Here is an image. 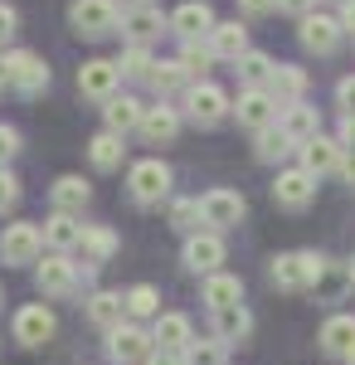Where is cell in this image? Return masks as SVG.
Listing matches in <instances>:
<instances>
[{
	"label": "cell",
	"instance_id": "52a82bcc",
	"mask_svg": "<svg viewBox=\"0 0 355 365\" xmlns=\"http://www.w3.org/2000/svg\"><path fill=\"white\" fill-rule=\"evenodd\" d=\"M39 253H44V229L39 225H5L0 229V258L10 263V268H25V263H39Z\"/></svg>",
	"mask_w": 355,
	"mask_h": 365
},
{
	"label": "cell",
	"instance_id": "bcb514c9",
	"mask_svg": "<svg viewBox=\"0 0 355 365\" xmlns=\"http://www.w3.org/2000/svg\"><path fill=\"white\" fill-rule=\"evenodd\" d=\"M277 10H287V15H302V20H307V15L317 10V0H277Z\"/></svg>",
	"mask_w": 355,
	"mask_h": 365
},
{
	"label": "cell",
	"instance_id": "7bdbcfd3",
	"mask_svg": "<svg viewBox=\"0 0 355 365\" xmlns=\"http://www.w3.org/2000/svg\"><path fill=\"white\" fill-rule=\"evenodd\" d=\"M336 103H341V113H355V73H346L336 83Z\"/></svg>",
	"mask_w": 355,
	"mask_h": 365
},
{
	"label": "cell",
	"instance_id": "db71d44e",
	"mask_svg": "<svg viewBox=\"0 0 355 365\" xmlns=\"http://www.w3.org/2000/svg\"><path fill=\"white\" fill-rule=\"evenodd\" d=\"M346 268H351V282H355V258H351V263H346Z\"/></svg>",
	"mask_w": 355,
	"mask_h": 365
},
{
	"label": "cell",
	"instance_id": "836d02e7",
	"mask_svg": "<svg viewBox=\"0 0 355 365\" xmlns=\"http://www.w3.org/2000/svg\"><path fill=\"white\" fill-rule=\"evenodd\" d=\"M156 322L161 317V292L151 287V282H137V287H127V322Z\"/></svg>",
	"mask_w": 355,
	"mask_h": 365
},
{
	"label": "cell",
	"instance_id": "8fae6325",
	"mask_svg": "<svg viewBox=\"0 0 355 365\" xmlns=\"http://www.w3.org/2000/svg\"><path fill=\"white\" fill-rule=\"evenodd\" d=\"M34 282L44 297H73L78 292V263L68 253H49L44 263H34Z\"/></svg>",
	"mask_w": 355,
	"mask_h": 365
},
{
	"label": "cell",
	"instance_id": "7402d4cb",
	"mask_svg": "<svg viewBox=\"0 0 355 365\" xmlns=\"http://www.w3.org/2000/svg\"><path fill=\"white\" fill-rule=\"evenodd\" d=\"M141 117H146V103L132 98V93H117L112 103H103V122H108V132H117V137L141 132Z\"/></svg>",
	"mask_w": 355,
	"mask_h": 365
},
{
	"label": "cell",
	"instance_id": "b9f144b4",
	"mask_svg": "<svg viewBox=\"0 0 355 365\" xmlns=\"http://www.w3.org/2000/svg\"><path fill=\"white\" fill-rule=\"evenodd\" d=\"M15 151H20V132H15V127H5V122H0V166H5V161H10V156H15Z\"/></svg>",
	"mask_w": 355,
	"mask_h": 365
},
{
	"label": "cell",
	"instance_id": "4316f807",
	"mask_svg": "<svg viewBox=\"0 0 355 365\" xmlns=\"http://www.w3.org/2000/svg\"><path fill=\"white\" fill-rule=\"evenodd\" d=\"M49 200H54L58 215H83V205L93 200V185L83 175H58L54 185H49Z\"/></svg>",
	"mask_w": 355,
	"mask_h": 365
},
{
	"label": "cell",
	"instance_id": "cb8c5ba5",
	"mask_svg": "<svg viewBox=\"0 0 355 365\" xmlns=\"http://www.w3.org/2000/svg\"><path fill=\"white\" fill-rule=\"evenodd\" d=\"M83 229L88 225H78V215H49L44 220V249L49 253H73V249H83Z\"/></svg>",
	"mask_w": 355,
	"mask_h": 365
},
{
	"label": "cell",
	"instance_id": "c3c4849f",
	"mask_svg": "<svg viewBox=\"0 0 355 365\" xmlns=\"http://www.w3.org/2000/svg\"><path fill=\"white\" fill-rule=\"evenodd\" d=\"M146 365H185V351H156Z\"/></svg>",
	"mask_w": 355,
	"mask_h": 365
},
{
	"label": "cell",
	"instance_id": "484cf974",
	"mask_svg": "<svg viewBox=\"0 0 355 365\" xmlns=\"http://www.w3.org/2000/svg\"><path fill=\"white\" fill-rule=\"evenodd\" d=\"M151 336H156V351H185L195 341L190 317H185V312H161V317L151 322Z\"/></svg>",
	"mask_w": 355,
	"mask_h": 365
},
{
	"label": "cell",
	"instance_id": "f907efd6",
	"mask_svg": "<svg viewBox=\"0 0 355 365\" xmlns=\"http://www.w3.org/2000/svg\"><path fill=\"white\" fill-rule=\"evenodd\" d=\"M341 175H346V185L355 190V151H346V166H341Z\"/></svg>",
	"mask_w": 355,
	"mask_h": 365
},
{
	"label": "cell",
	"instance_id": "8d00e7d4",
	"mask_svg": "<svg viewBox=\"0 0 355 365\" xmlns=\"http://www.w3.org/2000/svg\"><path fill=\"white\" fill-rule=\"evenodd\" d=\"M253 151H258V161H268V166H273V161H287V156L297 151V141L287 137L282 127H268V132H258Z\"/></svg>",
	"mask_w": 355,
	"mask_h": 365
},
{
	"label": "cell",
	"instance_id": "9c48e42d",
	"mask_svg": "<svg viewBox=\"0 0 355 365\" xmlns=\"http://www.w3.org/2000/svg\"><path fill=\"white\" fill-rule=\"evenodd\" d=\"M224 234L219 229H200V234H190L185 239V249H180V263L190 268V273H200V278H210V273H219V263H224Z\"/></svg>",
	"mask_w": 355,
	"mask_h": 365
},
{
	"label": "cell",
	"instance_id": "f546056e",
	"mask_svg": "<svg viewBox=\"0 0 355 365\" xmlns=\"http://www.w3.org/2000/svg\"><path fill=\"white\" fill-rule=\"evenodd\" d=\"M210 322H215V336L224 346H234V341H244L253 331V312L239 302V307H224V312H210Z\"/></svg>",
	"mask_w": 355,
	"mask_h": 365
},
{
	"label": "cell",
	"instance_id": "f1b7e54d",
	"mask_svg": "<svg viewBox=\"0 0 355 365\" xmlns=\"http://www.w3.org/2000/svg\"><path fill=\"white\" fill-rule=\"evenodd\" d=\"M268 93L277 98V108H287V103H302V93H307V68H297V63H277Z\"/></svg>",
	"mask_w": 355,
	"mask_h": 365
},
{
	"label": "cell",
	"instance_id": "9a60e30c",
	"mask_svg": "<svg viewBox=\"0 0 355 365\" xmlns=\"http://www.w3.org/2000/svg\"><path fill=\"white\" fill-rule=\"evenodd\" d=\"M215 5L210 0H185V5H175L170 10V34L185 44V39H200V34H215Z\"/></svg>",
	"mask_w": 355,
	"mask_h": 365
},
{
	"label": "cell",
	"instance_id": "d6a6232c",
	"mask_svg": "<svg viewBox=\"0 0 355 365\" xmlns=\"http://www.w3.org/2000/svg\"><path fill=\"white\" fill-rule=\"evenodd\" d=\"M234 68H239V83H244V88H268V83H273V68H277V63L263 54V49H248Z\"/></svg>",
	"mask_w": 355,
	"mask_h": 365
},
{
	"label": "cell",
	"instance_id": "e0dca14e",
	"mask_svg": "<svg viewBox=\"0 0 355 365\" xmlns=\"http://www.w3.org/2000/svg\"><path fill=\"white\" fill-rule=\"evenodd\" d=\"M317 341H321V351H326V356L355 365V317H346V312L326 317V322H321V331H317Z\"/></svg>",
	"mask_w": 355,
	"mask_h": 365
},
{
	"label": "cell",
	"instance_id": "60d3db41",
	"mask_svg": "<svg viewBox=\"0 0 355 365\" xmlns=\"http://www.w3.org/2000/svg\"><path fill=\"white\" fill-rule=\"evenodd\" d=\"M15 205H20V180L0 166V215H5V210H15Z\"/></svg>",
	"mask_w": 355,
	"mask_h": 365
},
{
	"label": "cell",
	"instance_id": "5bb4252c",
	"mask_svg": "<svg viewBox=\"0 0 355 365\" xmlns=\"http://www.w3.org/2000/svg\"><path fill=\"white\" fill-rule=\"evenodd\" d=\"M117 83H122L117 58H88L78 68V93L93 98V103H112V98H117Z\"/></svg>",
	"mask_w": 355,
	"mask_h": 365
},
{
	"label": "cell",
	"instance_id": "f35d334b",
	"mask_svg": "<svg viewBox=\"0 0 355 365\" xmlns=\"http://www.w3.org/2000/svg\"><path fill=\"white\" fill-rule=\"evenodd\" d=\"M200 225H205L200 200H170V229H180V234L190 239V234H200Z\"/></svg>",
	"mask_w": 355,
	"mask_h": 365
},
{
	"label": "cell",
	"instance_id": "8992f818",
	"mask_svg": "<svg viewBox=\"0 0 355 365\" xmlns=\"http://www.w3.org/2000/svg\"><path fill=\"white\" fill-rule=\"evenodd\" d=\"M108 356L112 365H146L156 356V336L141 331L137 322H122L117 331H108Z\"/></svg>",
	"mask_w": 355,
	"mask_h": 365
},
{
	"label": "cell",
	"instance_id": "44dd1931",
	"mask_svg": "<svg viewBox=\"0 0 355 365\" xmlns=\"http://www.w3.org/2000/svg\"><path fill=\"white\" fill-rule=\"evenodd\" d=\"M200 302L210 312H224V307H239L244 302V278H234V273H210V278L200 282Z\"/></svg>",
	"mask_w": 355,
	"mask_h": 365
},
{
	"label": "cell",
	"instance_id": "7c38bea8",
	"mask_svg": "<svg viewBox=\"0 0 355 365\" xmlns=\"http://www.w3.org/2000/svg\"><path fill=\"white\" fill-rule=\"evenodd\" d=\"M200 215H205L210 229L224 234V229H239V220L248 215V200L239 195V190H224V185H219V190H205V195H200Z\"/></svg>",
	"mask_w": 355,
	"mask_h": 365
},
{
	"label": "cell",
	"instance_id": "681fc988",
	"mask_svg": "<svg viewBox=\"0 0 355 365\" xmlns=\"http://www.w3.org/2000/svg\"><path fill=\"white\" fill-rule=\"evenodd\" d=\"M336 20H341V29H346V34H355V0H346V5H341V15H336Z\"/></svg>",
	"mask_w": 355,
	"mask_h": 365
},
{
	"label": "cell",
	"instance_id": "ffe728a7",
	"mask_svg": "<svg viewBox=\"0 0 355 365\" xmlns=\"http://www.w3.org/2000/svg\"><path fill=\"white\" fill-rule=\"evenodd\" d=\"M341 34H346V29H341L336 15H317V10H312V15L302 20V44H307L312 54H336V49H341Z\"/></svg>",
	"mask_w": 355,
	"mask_h": 365
},
{
	"label": "cell",
	"instance_id": "603a6c76",
	"mask_svg": "<svg viewBox=\"0 0 355 365\" xmlns=\"http://www.w3.org/2000/svg\"><path fill=\"white\" fill-rule=\"evenodd\" d=\"M88 322H93L98 331H117V327L127 322V292H108V287H98V292L88 297Z\"/></svg>",
	"mask_w": 355,
	"mask_h": 365
},
{
	"label": "cell",
	"instance_id": "ba28073f",
	"mask_svg": "<svg viewBox=\"0 0 355 365\" xmlns=\"http://www.w3.org/2000/svg\"><path fill=\"white\" fill-rule=\"evenodd\" d=\"M317 200V175L307 166H287V170H277V180H273V205L277 210H307Z\"/></svg>",
	"mask_w": 355,
	"mask_h": 365
},
{
	"label": "cell",
	"instance_id": "4fadbf2b",
	"mask_svg": "<svg viewBox=\"0 0 355 365\" xmlns=\"http://www.w3.org/2000/svg\"><path fill=\"white\" fill-rule=\"evenodd\" d=\"M277 98L268 93V88H244L239 93V103H234V117H239V127H248V132H268V127H277Z\"/></svg>",
	"mask_w": 355,
	"mask_h": 365
},
{
	"label": "cell",
	"instance_id": "f5cc1de1",
	"mask_svg": "<svg viewBox=\"0 0 355 365\" xmlns=\"http://www.w3.org/2000/svg\"><path fill=\"white\" fill-rule=\"evenodd\" d=\"M122 5H127V10H132V5H151V0H122Z\"/></svg>",
	"mask_w": 355,
	"mask_h": 365
},
{
	"label": "cell",
	"instance_id": "1f68e13d",
	"mask_svg": "<svg viewBox=\"0 0 355 365\" xmlns=\"http://www.w3.org/2000/svg\"><path fill=\"white\" fill-rule=\"evenodd\" d=\"M122 156H127V146H122V137L108 132V127L88 141V161H93L98 170H117V166H122Z\"/></svg>",
	"mask_w": 355,
	"mask_h": 365
},
{
	"label": "cell",
	"instance_id": "ac0fdd59",
	"mask_svg": "<svg viewBox=\"0 0 355 365\" xmlns=\"http://www.w3.org/2000/svg\"><path fill=\"white\" fill-rule=\"evenodd\" d=\"M165 29H170V15H161L156 5H132V10H122V34H127L132 44H151V39H161Z\"/></svg>",
	"mask_w": 355,
	"mask_h": 365
},
{
	"label": "cell",
	"instance_id": "7a4b0ae2",
	"mask_svg": "<svg viewBox=\"0 0 355 365\" xmlns=\"http://www.w3.org/2000/svg\"><path fill=\"white\" fill-rule=\"evenodd\" d=\"M234 113V103H229V93L219 83H190L185 88V98H180V117L185 122H195V127H219L224 117Z\"/></svg>",
	"mask_w": 355,
	"mask_h": 365
},
{
	"label": "cell",
	"instance_id": "d4e9b609",
	"mask_svg": "<svg viewBox=\"0 0 355 365\" xmlns=\"http://www.w3.org/2000/svg\"><path fill=\"white\" fill-rule=\"evenodd\" d=\"M277 127H282V132L302 146V141L321 137V113H317L312 103H287V108L277 113Z\"/></svg>",
	"mask_w": 355,
	"mask_h": 365
},
{
	"label": "cell",
	"instance_id": "816d5d0a",
	"mask_svg": "<svg viewBox=\"0 0 355 365\" xmlns=\"http://www.w3.org/2000/svg\"><path fill=\"white\" fill-rule=\"evenodd\" d=\"M10 83V68H5V54H0V88Z\"/></svg>",
	"mask_w": 355,
	"mask_h": 365
},
{
	"label": "cell",
	"instance_id": "7dc6e473",
	"mask_svg": "<svg viewBox=\"0 0 355 365\" xmlns=\"http://www.w3.org/2000/svg\"><path fill=\"white\" fill-rule=\"evenodd\" d=\"M239 10L244 15H268V10H277V0H239Z\"/></svg>",
	"mask_w": 355,
	"mask_h": 365
},
{
	"label": "cell",
	"instance_id": "2e32d148",
	"mask_svg": "<svg viewBox=\"0 0 355 365\" xmlns=\"http://www.w3.org/2000/svg\"><path fill=\"white\" fill-rule=\"evenodd\" d=\"M297 156H302V166L312 170L317 180H321V175H336V170L346 166V146H341V137H312V141H302Z\"/></svg>",
	"mask_w": 355,
	"mask_h": 365
},
{
	"label": "cell",
	"instance_id": "f6af8a7d",
	"mask_svg": "<svg viewBox=\"0 0 355 365\" xmlns=\"http://www.w3.org/2000/svg\"><path fill=\"white\" fill-rule=\"evenodd\" d=\"M336 137L346 151H355V113H341V127H336Z\"/></svg>",
	"mask_w": 355,
	"mask_h": 365
},
{
	"label": "cell",
	"instance_id": "6da1fadb",
	"mask_svg": "<svg viewBox=\"0 0 355 365\" xmlns=\"http://www.w3.org/2000/svg\"><path fill=\"white\" fill-rule=\"evenodd\" d=\"M331 268L326 253H312V249H292V253H277L273 268H268V278L282 287V292H312L321 273Z\"/></svg>",
	"mask_w": 355,
	"mask_h": 365
},
{
	"label": "cell",
	"instance_id": "5b68a950",
	"mask_svg": "<svg viewBox=\"0 0 355 365\" xmlns=\"http://www.w3.org/2000/svg\"><path fill=\"white\" fill-rule=\"evenodd\" d=\"M54 331H58V317L44 307V302H29V307H20V312H15V322H10V336L20 341L25 351L49 346V341H54Z\"/></svg>",
	"mask_w": 355,
	"mask_h": 365
},
{
	"label": "cell",
	"instance_id": "3957f363",
	"mask_svg": "<svg viewBox=\"0 0 355 365\" xmlns=\"http://www.w3.org/2000/svg\"><path fill=\"white\" fill-rule=\"evenodd\" d=\"M127 195L137 200L141 210H151V205H161L170 195V166H165L161 156H146L137 166L127 170Z\"/></svg>",
	"mask_w": 355,
	"mask_h": 365
},
{
	"label": "cell",
	"instance_id": "e575fe53",
	"mask_svg": "<svg viewBox=\"0 0 355 365\" xmlns=\"http://www.w3.org/2000/svg\"><path fill=\"white\" fill-rule=\"evenodd\" d=\"M185 78H190V73H185V63H180V58H161V63H156V73H151V93L165 103V98H175V93L185 88Z\"/></svg>",
	"mask_w": 355,
	"mask_h": 365
},
{
	"label": "cell",
	"instance_id": "83f0119b",
	"mask_svg": "<svg viewBox=\"0 0 355 365\" xmlns=\"http://www.w3.org/2000/svg\"><path fill=\"white\" fill-rule=\"evenodd\" d=\"M210 49H215V58L239 63V58L248 54V29L239 25V20H224V25H215V34H210Z\"/></svg>",
	"mask_w": 355,
	"mask_h": 365
},
{
	"label": "cell",
	"instance_id": "277c9868",
	"mask_svg": "<svg viewBox=\"0 0 355 365\" xmlns=\"http://www.w3.org/2000/svg\"><path fill=\"white\" fill-rule=\"evenodd\" d=\"M68 25L83 39H103V34H112L122 25V10H117V0H73L68 5Z\"/></svg>",
	"mask_w": 355,
	"mask_h": 365
},
{
	"label": "cell",
	"instance_id": "9f6ffc18",
	"mask_svg": "<svg viewBox=\"0 0 355 365\" xmlns=\"http://www.w3.org/2000/svg\"><path fill=\"white\" fill-rule=\"evenodd\" d=\"M0 302H5V297H0Z\"/></svg>",
	"mask_w": 355,
	"mask_h": 365
},
{
	"label": "cell",
	"instance_id": "d6986e66",
	"mask_svg": "<svg viewBox=\"0 0 355 365\" xmlns=\"http://www.w3.org/2000/svg\"><path fill=\"white\" fill-rule=\"evenodd\" d=\"M180 132V108H170V103H151L146 117H141V141L146 146H170Z\"/></svg>",
	"mask_w": 355,
	"mask_h": 365
},
{
	"label": "cell",
	"instance_id": "d590c367",
	"mask_svg": "<svg viewBox=\"0 0 355 365\" xmlns=\"http://www.w3.org/2000/svg\"><path fill=\"white\" fill-rule=\"evenodd\" d=\"M156 63H161V58H151V49H146V44H127V49H122V58H117L122 78H141V83H151Z\"/></svg>",
	"mask_w": 355,
	"mask_h": 365
},
{
	"label": "cell",
	"instance_id": "ee69618b",
	"mask_svg": "<svg viewBox=\"0 0 355 365\" xmlns=\"http://www.w3.org/2000/svg\"><path fill=\"white\" fill-rule=\"evenodd\" d=\"M15 25H20V15H15V5H5V0H0V44H5V39L15 34Z\"/></svg>",
	"mask_w": 355,
	"mask_h": 365
},
{
	"label": "cell",
	"instance_id": "ab89813d",
	"mask_svg": "<svg viewBox=\"0 0 355 365\" xmlns=\"http://www.w3.org/2000/svg\"><path fill=\"white\" fill-rule=\"evenodd\" d=\"M185 365H224V341L219 336H195L190 346H185Z\"/></svg>",
	"mask_w": 355,
	"mask_h": 365
},
{
	"label": "cell",
	"instance_id": "74e56055",
	"mask_svg": "<svg viewBox=\"0 0 355 365\" xmlns=\"http://www.w3.org/2000/svg\"><path fill=\"white\" fill-rule=\"evenodd\" d=\"M180 63H185V73H190L195 83H205L210 68H215V49L200 44V39H185V44H180Z\"/></svg>",
	"mask_w": 355,
	"mask_h": 365
},
{
	"label": "cell",
	"instance_id": "30bf717a",
	"mask_svg": "<svg viewBox=\"0 0 355 365\" xmlns=\"http://www.w3.org/2000/svg\"><path fill=\"white\" fill-rule=\"evenodd\" d=\"M5 68H10V88L25 93V98H34V93L49 88V63L34 54V49H10V54H5Z\"/></svg>",
	"mask_w": 355,
	"mask_h": 365
},
{
	"label": "cell",
	"instance_id": "11a10c76",
	"mask_svg": "<svg viewBox=\"0 0 355 365\" xmlns=\"http://www.w3.org/2000/svg\"><path fill=\"white\" fill-rule=\"evenodd\" d=\"M341 5H346V0H341Z\"/></svg>",
	"mask_w": 355,
	"mask_h": 365
},
{
	"label": "cell",
	"instance_id": "4dcf8cb0",
	"mask_svg": "<svg viewBox=\"0 0 355 365\" xmlns=\"http://www.w3.org/2000/svg\"><path fill=\"white\" fill-rule=\"evenodd\" d=\"M117 253V234L108 225H88L83 229V268H103Z\"/></svg>",
	"mask_w": 355,
	"mask_h": 365
}]
</instances>
